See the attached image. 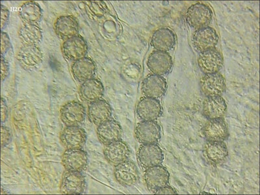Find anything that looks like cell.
Segmentation results:
<instances>
[{
    "instance_id": "cell-23",
    "label": "cell",
    "mask_w": 260,
    "mask_h": 195,
    "mask_svg": "<svg viewBox=\"0 0 260 195\" xmlns=\"http://www.w3.org/2000/svg\"><path fill=\"white\" fill-rule=\"evenodd\" d=\"M111 114L112 109L110 103L104 99L90 103L88 107V118L92 124L97 126L110 120Z\"/></svg>"
},
{
    "instance_id": "cell-30",
    "label": "cell",
    "mask_w": 260,
    "mask_h": 195,
    "mask_svg": "<svg viewBox=\"0 0 260 195\" xmlns=\"http://www.w3.org/2000/svg\"><path fill=\"white\" fill-rule=\"evenodd\" d=\"M11 46V43L10 38L8 34L2 31L1 34V54L2 57H4L10 49Z\"/></svg>"
},
{
    "instance_id": "cell-8",
    "label": "cell",
    "mask_w": 260,
    "mask_h": 195,
    "mask_svg": "<svg viewBox=\"0 0 260 195\" xmlns=\"http://www.w3.org/2000/svg\"><path fill=\"white\" fill-rule=\"evenodd\" d=\"M136 138L142 145L157 143L161 136V127L155 121H143L137 125Z\"/></svg>"
},
{
    "instance_id": "cell-18",
    "label": "cell",
    "mask_w": 260,
    "mask_h": 195,
    "mask_svg": "<svg viewBox=\"0 0 260 195\" xmlns=\"http://www.w3.org/2000/svg\"><path fill=\"white\" fill-rule=\"evenodd\" d=\"M96 133L99 141L106 145L121 140L123 130L119 123L115 120L110 119L98 126Z\"/></svg>"
},
{
    "instance_id": "cell-9",
    "label": "cell",
    "mask_w": 260,
    "mask_h": 195,
    "mask_svg": "<svg viewBox=\"0 0 260 195\" xmlns=\"http://www.w3.org/2000/svg\"><path fill=\"white\" fill-rule=\"evenodd\" d=\"M219 36L213 27L207 26L197 30L192 35V45L197 50L203 52L215 48L219 42Z\"/></svg>"
},
{
    "instance_id": "cell-10",
    "label": "cell",
    "mask_w": 260,
    "mask_h": 195,
    "mask_svg": "<svg viewBox=\"0 0 260 195\" xmlns=\"http://www.w3.org/2000/svg\"><path fill=\"white\" fill-rule=\"evenodd\" d=\"M62 54L70 61L76 62L83 59L88 52L87 42L80 35L67 39L61 46Z\"/></svg>"
},
{
    "instance_id": "cell-33",
    "label": "cell",
    "mask_w": 260,
    "mask_h": 195,
    "mask_svg": "<svg viewBox=\"0 0 260 195\" xmlns=\"http://www.w3.org/2000/svg\"><path fill=\"white\" fill-rule=\"evenodd\" d=\"M9 16L10 12L9 9L4 6V5L1 6V29L2 30L6 27L9 22Z\"/></svg>"
},
{
    "instance_id": "cell-21",
    "label": "cell",
    "mask_w": 260,
    "mask_h": 195,
    "mask_svg": "<svg viewBox=\"0 0 260 195\" xmlns=\"http://www.w3.org/2000/svg\"><path fill=\"white\" fill-rule=\"evenodd\" d=\"M176 36L173 30L166 27H160L155 31L151 38L150 45L155 50L168 51L176 45Z\"/></svg>"
},
{
    "instance_id": "cell-4",
    "label": "cell",
    "mask_w": 260,
    "mask_h": 195,
    "mask_svg": "<svg viewBox=\"0 0 260 195\" xmlns=\"http://www.w3.org/2000/svg\"><path fill=\"white\" fill-rule=\"evenodd\" d=\"M85 117L84 106L78 101L69 102L60 110V118L67 127L79 126L84 122Z\"/></svg>"
},
{
    "instance_id": "cell-31",
    "label": "cell",
    "mask_w": 260,
    "mask_h": 195,
    "mask_svg": "<svg viewBox=\"0 0 260 195\" xmlns=\"http://www.w3.org/2000/svg\"><path fill=\"white\" fill-rule=\"evenodd\" d=\"M1 144L2 148L6 147L11 141V132L10 129L6 126L2 125L1 129Z\"/></svg>"
},
{
    "instance_id": "cell-25",
    "label": "cell",
    "mask_w": 260,
    "mask_h": 195,
    "mask_svg": "<svg viewBox=\"0 0 260 195\" xmlns=\"http://www.w3.org/2000/svg\"><path fill=\"white\" fill-rule=\"evenodd\" d=\"M227 104L221 96L210 97L204 100L203 113L209 120L220 119L226 115Z\"/></svg>"
},
{
    "instance_id": "cell-27",
    "label": "cell",
    "mask_w": 260,
    "mask_h": 195,
    "mask_svg": "<svg viewBox=\"0 0 260 195\" xmlns=\"http://www.w3.org/2000/svg\"><path fill=\"white\" fill-rule=\"evenodd\" d=\"M204 155L209 161L219 164L226 161L229 151L224 142H210L204 147Z\"/></svg>"
},
{
    "instance_id": "cell-20",
    "label": "cell",
    "mask_w": 260,
    "mask_h": 195,
    "mask_svg": "<svg viewBox=\"0 0 260 195\" xmlns=\"http://www.w3.org/2000/svg\"><path fill=\"white\" fill-rule=\"evenodd\" d=\"M137 114L143 121H155L162 115V106L159 100L145 97L139 101Z\"/></svg>"
},
{
    "instance_id": "cell-34",
    "label": "cell",
    "mask_w": 260,
    "mask_h": 195,
    "mask_svg": "<svg viewBox=\"0 0 260 195\" xmlns=\"http://www.w3.org/2000/svg\"><path fill=\"white\" fill-rule=\"evenodd\" d=\"M155 194H178L177 191L173 187L166 185L161 188L154 192Z\"/></svg>"
},
{
    "instance_id": "cell-12",
    "label": "cell",
    "mask_w": 260,
    "mask_h": 195,
    "mask_svg": "<svg viewBox=\"0 0 260 195\" xmlns=\"http://www.w3.org/2000/svg\"><path fill=\"white\" fill-rule=\"evenodd\" d=\"M89 163L87 153L81 149H67L62 155V164L67 171L81 172Z\"/></svg>"
},
{
    "instance_id": "cell-35",
    "label": "cell",
    "mask_w": 260,
    "mask_h": 195,
    "mask_svg": "<svg viewBox=\"0 0 260 195\" xmlns=\"http://www.w3.org/2000/svg\"><path fill=\"white\" fill-rule=\"evenodd\" d=\"M1 113L2 123H4L6 122L8 117V107L6 100L4 98H2L1 101Z\"/></svg>"
},
{
    "instance_id": "cell-3",
    "label": "cell",
    "mask_w": 260,
    "mask_h": 195,
    "mask_svg": "<svg viewBox=\"0 0 260 195\" xmlns=\"http://www.w3.org/2000/svg\"><path fill=\"white\" fill-rule=\"evenodd\" d=\"M138 159L139 164L146 170L162 163L164 159V152L156 143L143 145L139 148Z\"/></svg>"
},
{
    "instance_id": "cell-7",
    "label": "cell",
    "mask_w": 260,
    "mask_h": 195,
    "mask_svg": "<svg viewBox=\"0 0 260 195\" xmlns=\"http://www.w3.org/2000/svg\"><path fill=\"white\" fill-rule=\"evenodd\" d=\"M197 62L200 69L206 75L219 73L223 66L224 59L219 50L213 48L200 53Z\"/></svg>"
},
{
    "instance_id": "cell-22",
    "label": "cell",
    "mask_w": 260,
    "mask_h": 195,
    "mask_svg": "<svg viewBox=\"0 0 260 195\" xmlns=\"http://www.w3.org/2000/svg\"><path fill=\"white\" fill-rule=\"evenodd\" d=\"M203 134L208 141L224 142L229 136V127L222 118L210 120L204 127Z\"/></svg>"
},
{
    "instance_id": "cell-29",
    "label": "cell",
    "mask_w": 260,
    "mask_h": 195,
    "mask_svg": "<svg viewBox=\"0 0 260 195\" xmlns=\"http://www.w3.org/2000/svg\"><path fill=\"white\" fill-rule=\"evenodd\" d=\"M19 15L24 23L37 24L43 17V10L36 2H25L19 9Z\"/></svg>"
},
{
    "instance_id": "cell-6",
    "label": "cell",
    "mask_w": 260,
    "mask_h": 195,
    "mask_svg": "<svg viewBox=\"0 0 260 195\" xmlns=\"http://www.w3.org/2000/svg\"><path fill=\"white\" fill-rule=\"evenodd\" d=\"M87 183L85 176L76 171H67L62 176L60 191L64 194L84 193Z\"/></svg>"
},
{
    "instance_id": "cell-2",
    "label": "cell",
    "mask_w": 260,
    "mask_h": 195,
    "mask_svg": "<svg viewBox=\"0 0 260 195\" xmlns=\"http://www.w3.org/2000/svg\"><path fill=\"white\" fill-rule=\"evenodd\" d=\"M43 53L37 46H24L18 50L16 59L23 69L36 70L43 62Z\"/></svg>"
},
{
    "instance_id": "cell-14",
    "label": "cell",
    "mask_w": 260,
    "mask_h": 195,
    "mask_svg": "<svg viewBox=\"0 0 260 195\" xmlns=\"http://www.w3.org/2000/svg\"><path fill=\"white\" fill-rule=\"evenodd\" d=\"M146 64L154 75L164 76L171 71L173 67V59L167 52L155 50L148 57Z\"/></svg>"
},
{
    "instance_id": "cell-5",
    "label": "cell",
    "mask_w": 260,
    "mask_h": 195,
    "mask_svg": "<svg viewBox=\"0 0 260 195\" xmlns=\"http://www.w3.org/2000/svg\"><path fill=\"white\" fill-rule=\"evenodd\" d=\"M226 87V80L219 73L206 74L200 81L201 91L208 97L221 96Z\"/></svg>"
},
{
    "instance_id": "cell-16",
    "label": "cell",
    "mask_w": 260,
    "mask_h": 195,
    "mask_svg": "<svg viewBox=\"0 0 260 195\" xmlns=\"http://www.w3.org/2000/svg\"><path fill=\"white\" fill-rule=\"evenodd\" d=\"M104 155L111 165L116 166L128 159L130 150L126 143L119 140L106 145Z\"/></svg>"
},
{
    "instance_id": "cell-11",
    "label": "cell",
    "mask_w": 260,
    "mask_h": 195,
    "mask_svg": "<svg viewBox=\"0 0 260 195\" xmlns=\"http://www.w3.org/2000/svg\"><path fill=\"white\" fill-rule=\"evenodd\" d=\"M169 178L168 170L161 164L146 169L144 175L146 186L152 193L168 185Z\"/></svg>"
},
{
    "instance_id": "cell-15",
    "label": "cell",
    "mask_w": 260,
    "mask_h": 195,
    "mask_svg": "<svg viewBox=\"0 0 260 195\" xmlns=\"http://www.w3.org/2000/svg\"><path fill=\"white\" fill-rule=\"evenodd\" d=\"M87 138V133L80 126L67 127L60 135L61 143L66 149H81Z\"/></svg>"
},
{
    "instance_id": "cell-26",
    "label": "cell",
    "mask_w": 260,
    "mask_h": 195,
    "mask_svg": "<svg viewBox=\"0 0 260 195\" xmlns=\"http://www.w3.org/2000/svg\"><path fill=\"white\" fill-rule=\"evenodd\" d=\"M79 92L81 99L91 103L102 99L104 95V88L101 80L93 78L82 83Z\"/></svg>"
},
{
    "instance_id": "cell-28",
    "label": "cell",
    "mask_w": 260,
    "mask_h": 195,
    "mask_svg": "<svg viewBox=\"0 0 260 195\" xmlns=\"http://www.w3.org/2000/svg\"><path fill=\"white\" fill-rule=\"evenodd\" d=\"M18 38L25 46H37L43 39V31L37 24L24 23L18 30Z\"/></svg>"
},
{
    "instance_id": "cell-1",
    "label": "cell",
    "mask_w": 260,
    "mask_h": 195,
    "mask_svg": "<svg viewBox=\"0 0 260 195\" xmlns=\"http://www.w3.org/2000/svg\"><path fill=\"white\" fill-rule=\"evenodd\" d=\"M212 18L213 12L210 7L201 2L189 7L185 15L188 24L197 30L208 26Z\"/></svg>"
},
{
    "instance_id": "cell-17",
    "label": "cell",
    "mask_w": 260,
    "mask_h": 195,
    "mask_svg": "<svg viewBox=\"0 0 260 195\" xmlns=\"http://www.w3.org/2000/svg\"><path fill=\"white\" fill-rule=\"evenodd\" d=\"M167 90V80L162 76L153 74L146 76L143 81L142 92L145 97L156 99L161 98Z\"/></svg>"
},
{
    "instance_id": "cell-19",
    "label": "cell",
    "mask_w": 260,
    "mask_h": 195,
    "mask_svg": "<svg viewBox=\"0 0 260 195\" xmlns=\"http://www.w3.org/2000/svg\"><path fill=\"white\" fill-rule=\"evenodd\" d=\"M54 30L59 38L66 41L78 36L80 32V25L78 20L73 16H61L55 21Z\"/></svg>"
},
{
    "instance_id": "cell-32",
    "label": "cell",
    "mask_w": 260,
    "mask_h": 195,
    "mask_svg": "<svg viewBox=\"0 0 260 195\" xmlns=\"http://www.w3.org/2000/svg\"><path fill=\"white\" fill-rule=\"evenodd\" d=\"M10 71V67L8 60L4 59V57H1V78L2 82L6 80V79L9 75Z\"/></svg>"
},
{
    "instance_id": "cell-13",
    "label": "cell",
    "mask_w": 260,
    "mask_h": 195,
    "mask_svg": "<svg viewBox=\"0 0 260 195\" xmlns=\"http://www.w3.org/2000/svg\"><path fill=\"white\" fill-rule=\"evenodd\" d=\"M114 175L116 180L124 187L134 186L139 178L138 167L128 159L115 166Z\"/></svg>"
},
{
    "instance_id": "cell-24",
    "label": "cell",
    "mask_w": 260,
    "mask_h": 195,
    "mask_svg": "<svg viewBox=\"0 0 260 195\" xmlns=\"http://www.w3.org/2000/svg\"><path fill=\"white\" fill-rule=\"evenodd\" d=\"M71 71L76 80L83 83L93 78L96 71V66L91 59L85 57L74 62Z\"/></svg>"
}]
</instances>
